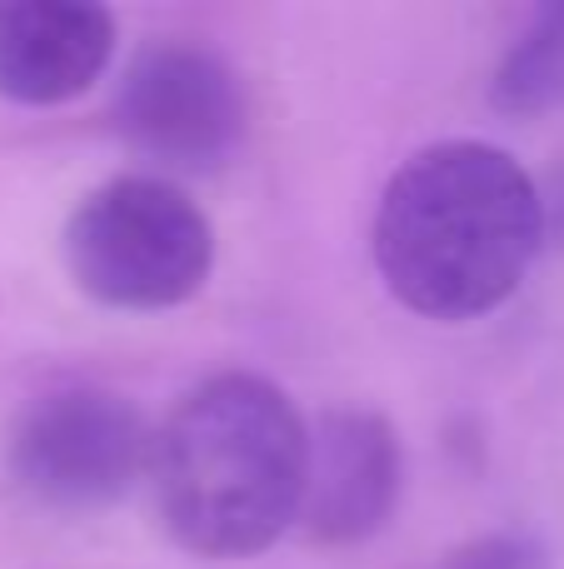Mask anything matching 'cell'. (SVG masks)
Wrapping results in <instances>:
<instances>
[{"label": "cell", "instance_id": "7", "mask_svg": "<svg viewBox=\"0 0 564 569\" xmlns=\"http://www.w3.org/2000/svg\"><path fill=\"white\" fill-rule=\"evenodd\" d=\"M115 16L90 0H0V96L60 106L105 76Z\"/></svg>", "mask_w": 564, "mask_h": 569}, {"label": "cell", "instance_id": "5", "mask_svg": "<svg viewBox=\"0 0 564 569\" xmlns=\"http://www.w3.org/2000/svg\"><path fill=\"white\" fill-rule=\"evenodd\" d=\"M150 440L155 435L125 395L75 385L26 410L10 440V475L50 510H105L150 470Z\"/></svg>", "mask_w": 564, "mask_h": 569}, {"label": "cell", "instance_id": "9", "mask_svg": "<svg viewBox=\"0 0 564 569\" xmlns=\"http://www.w3.org/2000/svg\"><path fill=\"white\" fill-rule=\"evenodd\" d=\"M435 569H550V550L535 535H485L450 550Z\"/></svg>", "mask_w": 564, "mask_h": 569}, {"label": "cell", "instance_id": "1", "mask_svg": "<svg viewBox=\"0 0 564 569\" xmlns=\"http://www.w3.org/2000/svg\"><path fill=\"white\" fill-rule=\"evenodd\" d=\"M545 236V190L510 150L440 140L390 176L375 266L390 295L425 320H480L520 290Z\"/></svg>", "mask_w": 564, "mask_h": 569}, {"label": "cell", "instance_id": "6", "mask_svg": "<svg viewBox=\"0 0 564 569\" xmlns=\"http://www.w3.org/2000/svg\"><path fill=\"white\" fill-rule=\"evenodd\" d=\"M400 500V445L380 415L330 410L310 430L300 525L320 545H355L385 530Z\"/></svg>", "mask_w": 564, "mask_h": 569}, {"label": "cell", "instance_id": "10", "mask_svg": "<svg viewBox=\"0 0 564 569\" xmlns=\"http://www.w3.org/2000/svg\"><path fill=\"white\" fill-rule=\"evenodd\" d=\"M545 216H550V230L564 240V170L555 176V186H550V196H545Z\"/></svg>", "mask_w": 564, "mask_h": 569}, {"label": "cell", "instance_id": "2", "mask_svg": "<svg viewBox=\"0 0 564 569\" xmlns=\"http://www.w3.org/2000/svg\"><path fill=\"white\" fill-rule=\"evenodd\" d=\"M310 425L280 385L215 375L195 385L150 440L160 525L200 560H250L300 520Z\"/></svg>", "mask_w": 564, "mask_h": 569}, {"label": "cell", "instance_id": "4", "mask_svg": "<svg viewBox=\"0 0 564 569\" xmlns=\"http://www.w3.org/2000/svg\"><path fill=\"white\" fill-rule=\"evenodd\" d=\"M115 130L160 170L210 176L245 146V90L215 50L155 40L120 76Z\"/></svg>", "mask_w": 564, "mask_h": 569}, {"label": "cell", "instance_id": "8", "mask_svg": "<svg viewBox=\"0 0 564 569\" xmlns=\"http://www.w3.org/2000/svg\"><path fill=\"white\" fill-rule=\"evenodd\" d=\"M490 96L505 116L520 120L550 116L564 106V0L540 10L525 36L505 50Z\"/></svg>", "mask_w": 564, "mask_h": 569}, {"label": "cell", "instance_id": "3", "mask_svg": "<svg viewBox=\"0 0 564 569\" xmlns=\"http://www.w3.org/2000/svg\"><path fill=\"white\" fill-rule=\"evenodd\" d=\"M70 280L115 310H170L205 290L215 230L205 210L160 176H120L66 220Z\"/></svg>", "mask_w": 564, "mask_h": 569}]
</instances>
